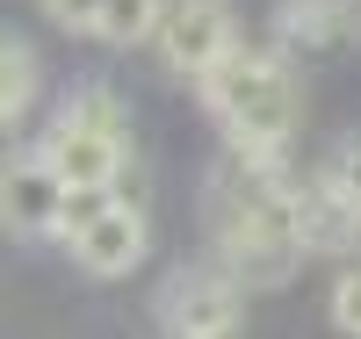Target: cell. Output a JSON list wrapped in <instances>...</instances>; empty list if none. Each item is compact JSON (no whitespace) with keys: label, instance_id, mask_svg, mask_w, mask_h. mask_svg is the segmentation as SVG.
I'll return each instance as SVG.
<instances>
[{"label":"cell","instance_id":"14","mask_svg":"<svg viewBox=\"0 0 361 339\" xmlns=\"http://www.w3.org/2000/svg\"><path fill=\"white\" fill-rule=\"evenodd\" d=\"M44 15L58 29H73V37H94V15H102V0H44Z\"/></svg>","mask_w":361,"mask_h":339},{"label":"cell","instance_id":"9","mask_svg":"<svg viewBox=\"0 0 361 339\" xmlns=\"http://www.w3.org/2000/svg\"><path fill=\"white\" fill-rule=\"evenodd\" d=\"M333 44H354V0H282L275 8V44L267 51H333Z\"/></svg>","mask_w":361,"mask_h":339},{"label":"cell","instance_id":"8","mask_svg":"<svg viewBox=\"0 0 361 339\" xmlns=\"http://www.w3.org/2000/svg\"><path fill=\"white\" fill-rule=\"evenodd\" d=\"M289 209H296V238H304V253H354V245H361V209H354L325 173L296 180V188H289Z\"/></svg>","mask_w":361,"mask_h":339},{"label":"cell","instance_id":"2","mask_svg":"<svg viewBox=\"0 0 361 339\" xmlns=\"http://www.w3.org/2000/svg\"><path fill=\"white\" fill-rule=\"evenodd\" d=\"M202 109L224 130V152L238 159H282L296 137V116H304V80H296V58L267 51V44H231L202 80Z\"/></svg>","mask_w":361,"mask_h":339},{"label":"cell","instance_id":"1","mask_svg":"<svg viewBox=\"0 0 361 339\" xmlns=\"http://www.w3.org/2000/svg\"><path fill=\"white\" fill-rule=\"evenodd\" d=\"M289 188H296V173L282 159H238V152H224L209 166L202 224H209V245H217V267L238 289H282L304 267Z\"/></svg>","mask_w":361,"mask_h":339},{"label":"cell","instance_id":"13","mask_svg":"<svg viewBox=\"0 0 361 339\" xmlns=\"http://www.w3.org/2000/svg\"><path fill=\"white\" fill-rule=\"evenodd\" d=\"M333 325L347 339H361V267H347L340 282H333Z\"/></svg>","mask_w":361,"mask_h":339},{"label":"cell","instance_id":"7","mask_svg":"<svg viewBox=\"0 0 361 339\" xmlns=\"http://www.w3.org/2000/svg\"><path fill=\"white\" fill-rule=\"evenodd\" d=\"M58 173L37 152H15L0 159V231L8 238H58Z\"/></svg>","mask_w":361,"mask_h":339},{"label":"cell","instance_id":"10","mask_svg":"<svg viewBox=\"0 0 361 339\" xmlns=\"http://www.w3.org/2000/svg\"><path fill=\"white\" fill-rule=\"evenodd\" d=\"M29 109H37V51L22 37H0V130H15Z\"/></svg>","mask_w":361,"mask_h":339},{"label":"cell","instance_id":"5","mask_svg":"<svg viewBox=\"0 0 361 339\" xmlns=\"http://www.w3.org/2000/svg\"><path fill=\"white\" fill-rule=\"evenodd\" d=\"M246 318V289L224 267H173L159 289V325L166 339H231Z\"/></svg>","mask_w":361,"mask_h":339},{"label":"cell","instance_id":"4","mask_svg":"<svg viewBox=\"0 0 361 339\" xmlns=\"http://www.w3.org/2000/svg\"><path fill=\"white\" fill-rule=\"evenodd\" d=\"M159 51V66L173 80H202L217 58L238 44V22L224 0H159V15H152V37H145Z\"/></svg>","mask_w":361,"mask_h":339},{"label":"cell","instance_id":"6","mask_svg":"<svg viewBox=\"0 0 361 339\" xmlns=\"http://www.w3.org/2000/svg\"><path fill=\"white\" fill-rule=\"evenodd\" d=\"M145 245H152V231H145V209H130L123 195H116L102 217H87L80 231H66V253L80 274H94V282H116V274H130L145 260Z\"/></svg>","mask_w":361,"mask_h":339},{"label":"cell","instance_id":"11","mask_svg":"<svg viewBox=\"0 0 361 339\" xmlns=\"http://www.w3.org/2000/svg\"><path fill=\"white\" fill-rule=\"evenodd\" d=\"M152 15H159V0H102L94 37L102 44H145L152 37Z\"/></svg>","mask_w":361,"mask_h":339},{"label":"cell","instance_id":"12","mask_svg":"<svg viewBox=\"0 0 361 339\" xmlns=\"http://www.w3.org/2000/svg\"><path fill=\"white\" fill-rule=\"evenodd\" d=\"M318 173H325V180H333V188L361 209V137H347V144L333 152V166H318Z\"/></svg>","mask_w":361,"mask_h":339},{"label":"cell","instance_id":"3","mask_svg":"<svg viewBox=\"0 0 361 339\" xmlns=\"http://www.w3.org/2000/svg\"><path fill=\"white\" fill-rule=\"evenodd\" d=\"M37 159L58 173V188H116L130 166V123L116 109L109 87H80V94L58 109V123L44 130Z\"/></svg>","mask_w":361,"mask_h":339}]
</instances>
